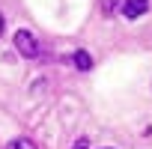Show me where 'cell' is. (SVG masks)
Here are the masks:
<instances>
[{"mask_svg": "<svg viewBox=\"0 0 152 149\" xmlns=\"http://www.w3.org/2000/svg\"><path fill=\"white\" fill-rule=\"evenodd\" d=\"M75 149H90V140H87V137H81L78 143H75Z\"/></svg>", "mask_w": 152, "mask_h": 149, "instance_id": "8992f818", "label": "cell"}, {"mask_svg": "<svg viewBox=\"0 0 152 149\" xmlns=\"http://www.w3.org/2000/svg\"><path fill=\"white\" fill-rule=\"evenodd\" d=\"M116 9H122V0H102V12H104L107 18H110Z\"/></svg>", "mask_w": 152, "mask_h": 149, "instance_id": "5b68a950", "label": "cell"}, {"mask_svg": "<svg viewBox=\"0 0 152 149\" xmlns=\"http://www.w3.org/2000/svg\"><path fill=\"white\" fill-rule=\"evenodd\" d=\"M6 149H39L30 137H15V140H9V146Z\"/></svg>", "mask_w": 152, "mask_h": 149, "instance_id": "277c9868", "label": "cell"}, {"mask_svg": "<svg viewBox=\"0 0 152 149\" xmlns=\"http://www.w3.org/2000/svg\"><path fill=\"white\" fill-rule=\"evenodd\" d=\"M3 27H6V18H3V15H0V36H3Z\"/></svg>", "mask_w": 152, "mask_h": 149, "instance_id": "52a82bcc", "label": "cell"}, {"mask_svg": "<svg viewBox=\"0 0 152 149\" xmlns=\"http://www.w3.org/2000/svg\"><path fill=\"white\" fill-rule=\"evenodd\" d=\"M12 42H15V51H18L21 57H27V60H36V57L42 54V45H39V39H36L30 30H15Z\"/></svg>", "mask_w": 152, "mask_h": 149, "instance_id": "6da1fadb", "label": "cell"}, {"mask_svg": "<svg viewBox=\"0 0 152 149\" xmlns=\"http://www.w3.org/2000/svg\"><path fill=\"white\" fill-rule=\"evenodd\" d=\"M72 63H75V69H81V72H90V69H93L90 51H75V54H72Z\"/></svg>", "mask_w": 152, "mask_h": 149, "instance_id": "3957f363", "label": "cell"}, {"mask_svg": "<svg viewBox=\"0 0 152 149\" xmlns=\"http://www.w3.org/2000/svg\"><path fill=\"white\" fill-rule=\"evenodd\" d=\"M146 9H149V0H125V3H122V15L131 18V21L140 18Z\"/></svg>", "mask_w": 152, "mask_h": 149, "instance_id": "7a4b0ae2", "label": "cell"}]
</instances>
